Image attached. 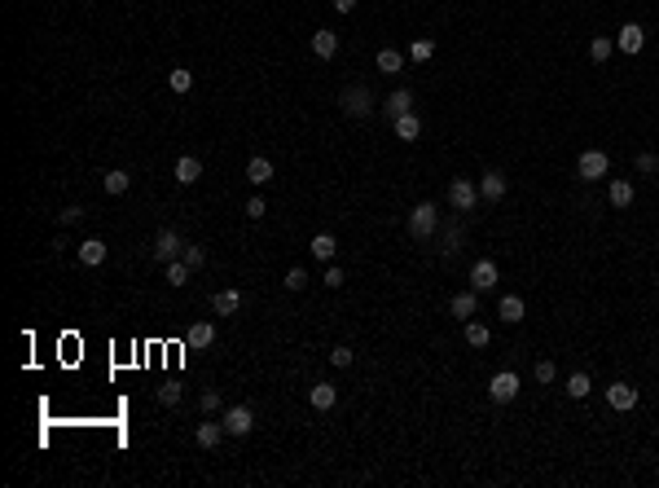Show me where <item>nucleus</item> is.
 I'll list each match as a JSON object with an SVG mask.
<instances>
[{
  "instance_id": "9d476101",
  "label": "nucleus",
  "mask_w": 659,
  "mask_h": 488,
  "mask_svg": "<svg viewBox=\"0 0 659 488\" xmlns=\"http://www.w3.org/2000/svg\"><path fill=\"white\" fill-rule=\"evenodd\" d=\"M409 110H414V93H409V88H395L387 102H383V115H387L391 123L400 119V115H409Z\"/></svg>"
},
{
  "instance_id": "b1692460",
  "label": "nucleus",
  "mask_w": 659,
  "mask_h": 488,
  "mask_svg": "<svg viewBox=\"0 0 659 488\" xmlns=\"http://www.w3.org/2000/svg\"><path fill=\"white\" fill-rule=\"evenodd\" d=\"M497 313H501V321H510V325H519V321L527 317V308H523V299H519V295H505V299H501V308H497Z\"/></svg>"
},
{
  "instance_id": "aec40b11",
  "label": "nucleus",
  "mask_w": 659,
  "mask_h": 488,
  "mask_svg": "<svg viewBox=\"0 0 659 488\" xmlns=\"http://www.w3.org/2000/svg\"><path fill=\"white\" fill-rule=\"evenodd\" d=\"M391 133L400 137V141H418V137H422V119L414 115V110H409V115H400V119L391 123Z\"/></svg>"
},
{
  "instance_id": "6ab92c4d",
  "label": "nucleus",
  "mask_w": 659,
  "mask_h": 488,
  "mask_svg": "<svg viewBox=\"0 0 659 488\" xmlns=\"http://www.w3.org/2000/svg\"><path fill=\"white\" fill-rule=\"evenodd\" d=\"M172 176H176L180 185H193L198 176H203V158H193V154H185V158H176V172H172Z\"/></svg>"
},
{
  "instance_id": "a18cd8bd",
  "label": "nucleus",
  "mask_w": 659,
  "mask_h": 488,
  "mask_svg": "<svg viewBox=\"0 0 659 488\" xmlns=\"http://www.w3.org/2000/svg\"><path fill=\"white\" fill-rule=\"evenodd\" d=\"M334 9H339V13H352V9H356V0H334Z\"/></svg>"
},
{
  "instance_id": "c9c22d12",
  "label": "nucleus",
  "mask_w": 659,
  "mask_h": 488,
  "mask_svg": "<svg viewBox=\"0 0 659 488\" xmlns=\"http://www.w3.org/2000/svg\"><path fill=\"white\" fill-rule=\"evenodd\" d=\"M352 361H356V352H352V348H334V352H330V365H339V370H348Z\"/></svg>"
},
{
  "instance_id": "f3484780",
  "label": "nucleus",
  "mask_w": 659,
  "mask_h": 488,
  "mask_svg": "<svg viewBox=\"0 0 659 488\" xmlns=\"http://www.w3.org/2000/svg\"><path fill=\"white\" fill-rule=\"evenodd\" d=\"M102 259H106V242H102V238H84V242H79V264L97 269Z\"/></svg>"
},
{
  "instance_id": "7ed1b4c3",
  "label": "nucleus",
  "mask_w": 659,
  "mask_h": 488,
  "mask_svg": "<svg viewBox=\"0 0 659 488\" xmlns=\"http://www.w3.org/2000/svg\"><path fill=\"white\" fill-rule=\"evenodd\" d=\"M475 203H480V185H475L470 176H457L449 185V207L453 211H475Z\"/></svg>"
},
{
  "instance_id": "f704fd0d",
  "label": "nucleus",
  "mask_w": 659,
  "mask_h": 488,
  "mask_svg": "<svg viewBox=\"0 0 659 488\" xmlns=\"http://www.w3.org/2000/svg\"><path fill=\"white\" fill-rule=\"evenodd\" d=\"M154 396H158V405H176L180 400V383H163Z\"/></svg>"
},
{
  "instance_id": "a19ab883",
  "label": "nucleus",
  "mask_w": 659,
  "mask_h": 488,
  "mask_svg": "<svg viewBox=\"0 0 659 488\" xmlns=\"http://www.w3.org/2000/svg\"><path fill=\"white\" fill-rule=\"evenodd\" d=\"M554 361H536V383H554Z\"/></svg>"
},
{
  "instance_id": "2eb2a0df",
  "label": "nucleus",
  "mask_w": 659,
  "mask_h": 488,
  "mask_svg": "<svg viewBox=\"0 0 659 488\" xmlns=\"http://www.w3.org/2000/svg\"><path fill=\"white\" fill-rule=\"evenodd\" d=\"M475 308H480V295H475V290H461V295L449 299V313L461 317V321H470V317H475Z\"/></svg>"
},
{
  "instance_id": "79ce46f5",
  "label": "nucleus",
  "mask_w": 659,
  "mask_h": 488,
  "mask_svg": "<svg viewBox=\"0 0 659 488\" xmlns=\"http://www.w3.org/2000/svg\"><path fill=\"white\" fill-rule=\"evenodd\" d=\"M325 286H330V290H339V286H343V269L330 264V269H325Z\"/></svg>"
},
{
  "instance_id": "e433bc0d",
  "label": "nucleus",
  "mask_w": 659,
  "mask_h": 488,
  "mask_svg": "<svg viewBox=\"0 0 659 488\" xmlns=\"http://www.w3.org/2000/svg\"><path fill=\"white\" fill-rule=\"evenodd\" d=\"M461 251V229H449V238H444V259H453Z\"/></svg>"
},
{
  "instance_id": "c85d7f7f",
  "label": "nucleus",
  "mask_w": 659,
  "mask_h": 488,
  "mask_svg": "<svg viewBox=\"0 0 659 488\" xmlns=\"http://www.w3.org/2000/svg\"><path fill=\"white\" fill-rule=\"evenodd\" d=\"M589 387H593V383H589V374H571V379H567V396H571V400H585V396H589Z\"/></svg>"
},
{
  "instance_id": "0eeeda50",
  "label": "nucleus",
  "mask_w": 659,
  "mask_h": 488,
  "mask_svg": "<svg viewBox=\"0 0 659 488\" xmlns=\"http://www.w3.org/2000/svg\"><path fill=\"white\" fill-rule=\"evenodd\" d=\"M180 251H185V242H180V233H172V229H158V238H154V259L158 264H172V259H180Z\"/></svg>"
},
{
  "instance_id": "4be33fe9",
  "label": "nucleus",
  "mask_w": 659,
  "mask_h": 488,
  "mask_svg": "<svg viewBox=\"0 0 659 488\" xmlns=\"http://www.w3.org/2000/svg\"><path fill=\"white\" fill-rule=\"evenodd\" d=\"M312 53L317 57H334L339 53V36L334 31H317V36H312Z\"/></svg>"
},
{
  "instance_id": "20e7f679",
  "label": "nucleus",
  "mask_w": 659,
  "mask_h": 488,
  "mask_svg": "<svg viewBox=\"0 0 659 488\" xmlns=\"http://www.w3.org/2000/svg\"><path fill=\"white\" fill-rule=\"evenodd\" d=\"M606 168H611V158H606L602 150H585L580 158H576V176H580V181H602Z\"/></svg>"
},
{
  "instance_id": "f257e3e1",
  "label": "nucleus",
  "mask_w": 659,
  "mask_h": 488,
  "mask_svg": "<svg viewBox=\"0 0 659 488\" xmlns=\"http://www.w3.org/2000/svg\"><path fill=\"white\" fill-rule=\"evenodd\" d=\"M339 106H343V115H348V119H369L378 102H374V93L365 84H352V88L339 93Z\"/></svg>"
},
{
  "instance_id": "1a4fd4ad",
  "label": "nucleus",
  "mask_w": 659,
  "mask_h": 488,
  "mask_svg": "<svg viewBox=\"0 0 659 488\" xmlns=\"http://www.w3.org/2000/svg\"><path fill=\"white\" fill-rule=\"evenodd\" d=\"M606 405H611V409H620V414H629L633 405H637V387H629V383H611V387H606Z\"/></svg>"
},
{
  "instance_id": "473e14b6",
  "label": "nucleus",
  "mask_w": 659,
  "mask_h": 488,
  "mask_svg": "<svg viewBox=\"0 0 659 488\" xmlns=\"http://www.w3.org/2000/svg\"><path fill=\"white\" fill-rule=\"evenodd\" d=\"M168 84H172V93H189V88H193V75H189L185 67H176V71L168 75Z\"/></svg>"
},
{
  "instance_id": "cd10ccee",
  "label": "nucleus",
  "mask_w": 659,
  "mask_h": 488,
  "mask_svg": "<svg viewBox=\"0 0 659 488\" xmlns=\"http://www.w3.org/2000/svg\"><path fill=\"white\" fill-rule=\"evenodd\" d=\"M128 185H132V176H128L123 168L106 172V194H128Z\"/></svg>"
},
{
  "instance_id": "2f4dec72",
  "label": "nucleus",
  "mask_w": 659,
  "mask_h": 488,
  "mask_svg": "<svg viewBox=\"0 0 659 488\" xmlns=\"http://www.w3.org/2000/svg\"><path fill=\"white\" fill-rule=\"evenodd\" d=\"M409 57H414V62H431L435 57V40H414V44H409Z\"/></svg>"
},
{
  "instance_id": "a211bd4d",
  "label": "nucleus",
  "mask_w": 659,
  "mask_h": 488,
  "mask_svg": "<svg viewBox=\"0 0 659 488\" xmlns=\"http://www.w3.org/2000/svg\"><path fill=\"white\" fill-rule=\"evenodd\" d=\"M334 400H339V392H334L330 383H312V392H308V405H312V409L325 414V409H334Z\"/></svg>"
},
{
  "instance_id": "ea45409f",
  "label": "nucleus",
  "mask_w": 659,
  "mask_h": 488,
  "mask_svg": "<svg viewBox=\"0 0 659 488\" xmlns=\"http://www.w3.org/2000/svg\"><path fill=\"white\" fill-rule=\"evenodd\" d=\"M264 211H269V203H264L259 194H255V198H246V216H251V220H259Z\"/></svg>"
},
{
  "instance_id": "5701e85b",
  "label": "nucleus",
  "mask_w": 659,
  "mask_h": 488,
  "mask_svg": "<svg viewBox=\"0 0 659 488\" xmlns=\"http://www.w3.org/2000/svg\"><path fill=\"white\" fill-rule=\"evenodd\" d=\"M378 71L383 75H400L405 71V53L400 48H383V53H378Z\"/></svg>"
},
{
  "instance_id": "37998d69",
  "label": "nucleus",
  "mask_w": 659,
  "mask_h": 488,
  "mask_svg": "<svg viewBox=\"0 0 659 488\" xmlns=\"http://www.w3.org/2000/svg\"><path fill=\"white\" fill-rule=\"evenodd\" d=\"M220 409V396L216 392H203V414H216Z\"/></svg>"
},
{
  "instance_id": "f03ea898",
  "label": "nucleus",
  "mask_w": 659,
  "mask_h": 488,
  "mask_svg": "<svg viewBox=\"0 0 659 488\" xmlns=\"http://www.w3.org/2000/svg\"><path fill=\"white\" fill-rule=\"evenodd\" d=\"M435 224H440V207H435V203H418L414 211H409V233H414L418 242H422V238H431V233H435Z\"/></svg>"
},
{
  "instance_id": "393cba45",
  "label": "nucleus",
  "mask_w": 659,
  "mask_h": 488,
  "mask_svg": "<svg viewBox=\"0 0 659 488\" xmlns=\"http://www.w3.org/2000/svg\"><path fill=\"white\" fill-rule=\"evenodd\" d=\"M606 198H611V207H633V185L629 181H611V189H606Z\"/></svg>"
},
{
  "instance_id": "4468645a",
  "label": "nucleus",
  "mask_w": 659,
  "mask_h": 488,
  "mask_svg": "<svg viewBox=\"0 0 659 488\" xmlns=\"http://www.w3.org/2000/svg\"><path fill=\"white\" fill-rule=\"evenodd\" d=\"M211 308H216V317H233L242 308V290H216V295H211Z\"/></svg>"
},
{
  "instance_id": "423d86ee",
  "label": "nucleus",
  "mask_w": 659,
  "mask_h": 488,
  "mask_svg": "<svg viewBox=\"0 0 659 488\" xmlns=\"http://www.w3.org/2000/svg\"><path fill=\"white\" fill-rule=\"evenodd\" d=\"M220 422H224V431H229V435H251L255 414L246 409V405H229V409L220 414Z\"/></svg>"
},
{
  "instance_id": "a878e982",
  "label": "nucleus",
  "mask_w": 659,
  "mask_h": 488,
  "mask_svg": "<svg viewBox=\"0 0 659 488\" xmlns=\"http://www.w3.org/2000/svg\"><path fill=\"white\" fill-rule=\"evenodd\" d=\"M466 344L470 348H488L492 344V330H488L484 321H466Z\"/></svg>"
},
{
  "instance_id": "dca6fc26",
  "label": "nucleus",
  "mask_w": 659,
  "mask_h": 488,
  "mask_svg": "<svg viewBox=\"0 0 659 488\" xmlns=\"http://www.w3.org/2000/svg\"><path fill=\"white\" fill-rule=\"evenodd\" d=\"M224 435H229V431H224V422H198V431H193V440H198V445H203V449H216V445L224 440Z\"/></svg>"
},
{
  "instance_id": "f8f14e48",
  "label": "nucleus",
  "mask_w": 659,
  "mask_h": 488,
  "mask_svg": "<svg viewBox=\"0 0 659 488\" xmlns=\"http://www.w3.org/2000/svg\"><path fill=\"white\" fill-rule=\"evenodd\" d=\"M480 198H484V203H501V198H505V176H501V172H484Z\"/></svg>"
},
{
  "instance_id": "ddd939ff",
  "label": "nucleus",
  "mask_w": 659,
  "mask_h": 488,
  "mask_svg": "<svg viewBox=\"0 0 659 488\" xmlns=\"http://www.w3.org/2000/svg\"><path fill=\"white\" fill-rule=\"evenodd\" d=\"M185 344L189 348H211V344H216V325H211V321H193L189 330H185Z\"/></svg>"
},
{
  "instance_id": "c756f323",
  "label": "nucleus",
  "mask_w": 659,
  "mask_h": 488,
  "mask_svg": "<svg viewBox=\"0 0 659 488\" xmlns=\"http://www.w3.org/2000/svg\"><path fill=\"white\" fill-rule=\"evenodd\" d=\"M189 273H193V269L185 264V259H172V264H168V286H185Z\"/></svg>"
},
{
  "instance_id": "58836bf2",
  "label": "nucleus",
  "mask_w": 659,
  "mask_h": 488,
  "mask_svg": "<svg viewBox=\"0 0 659 488\" xmlns=\"http://www.w3.org/2000/svg\"><path fill=\"white\" fill-rule=\"evenodd\" d=\"M304 286H308V273L304 269H290L286 273V290H304Z\"/></svg>"
},
{
  "instance_id": "4c0bfd02",
  "label": "nucleus",
  "mask_w": 659,
  "mask_h": 488,
  "mask_svg": "<svg viewBox=\"0 0 659 488\" xmlns=\"http://www.w3.org/2000/svg\"><path fill=\"white\" fill-rule=\"evenodd\" d=\"M637 172H659V154L641 150V154H637Z\"/></svg>"
},
{
  "instance_id": "412c9836",
  "label": "nucleus",
  "mask_w": 659,
  "mask_h": 488,
  "mask_svg": "<svg viewBox=\"0 0 659 488\" xmlns=\"http://www.w3.org/2000/svg\"><path fill=\"white\" fill-rule=\"evenodd\" d=\"M246 181H251V185H269L273 181V163L269 158H251V163H246Z\"/></svg>"
},
{
  "instance_id": "72a5a7b5",
  "label": "nucleus",
  "mask_w": 659,
  "mask_h": 488,
  "mask_svg": "<svg viewBox=\"0 0 659 488\" xmlns=\"http://www.w3.org/2000/svg\"><path fill=\"white\" fill-rule=\"evenodd\" d=\"M180 259H185L189 269H203V264H207V247H185V251H180Z\"/></svg>"
},
{
  "instance_id": "c03bdc74",
  "label": "nucleus",
  "mask_w": 659,
  "mask_h": 488,
  "mask_svg": "<svg viewBox=\"0 0 659 488\" xmlns=\"http://www.w3.org/2000/svg\"><path fill=\"white\" fill-rule=\"evenodd\" d=\"M75 220H84V207H66L62 211V224H75Z\"/></svg>"
},
{
  "instance_id": "9b49d317",
  "label": "nucleus",
  "mask_w": 659,
  "mask_h": 488,
  "mask_svg": "<svg viewBox=\"0 0 659 488\" xmlns=\"http://www.w3.org/2000/svg\"><path fill=\"white\" fill-rule=\"evenodd\" d=\"M616 44L624 48V53H641V44H646V31H641L637 22H624V27H620V36H616Z\"/></svg>"
},
{
  "instance_id": "bb28decb",
  "label": "nucleus",
  "mask_w": 659,
  "mask_h": 488,
  "mask_svg": "<svg viewBox=\"0 0 659 488\" xmlns=\"http://www.w3.org/2000/svg\"><path fill=\"white\" fill-rule=\"evenodd\" d=\"M312 255H317V259H334L339 255V242L330 238V233H317V238H312Z\"/></svg>"
},
{
  "instance_id": "6e6552de",
  "label": "nucleus",
  "mask_w": 659,
  "mask_h": 488,
  "mask_svg": "<svg viewBox=\"0 0 659 488\" xmlns=\"http://www.w3.org/2000/svg\"><path fill=\"white\" fill-rule=\"evenodd\" d=\"M492 286H497V264H492V259H475L470 264V290L484 295V290H492Z\"/></svg>"
},
{
  "instance_id": "39448f33",
  "label": "nucleus",
  "mask_w": 659,
  "mask_h": 488,
  "mask_svg": "<svg viewBox=\"0 0 659 488\" xmlns=\"http://www.w3.org/2000/svg\"><path fill=\"white\" fill-rule=\"evenodd\" d=\"M488 396L497 400V405H510L519 396V374L515 370H501V374H492V383H488Z\"/></svg>"
},
{
  "instance_id": "7c9ffc66",
  "label": "nucleus",
  "mask_w": 659,
  "mask_h": 488,
  "mask_svg": "<svg viewBox=\"0 0 659 488\" xmlns=\"http://www.w3.org/2000/svg\"><path fill=\"white\" fill-rule=\"evenodd\" d=\"M611 48H616L611 40H606V36H598V40H589V57H593V62H598V67H602V62L611 57Z\"/></svg>"
}]
</instances>
